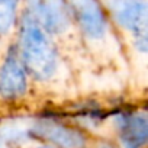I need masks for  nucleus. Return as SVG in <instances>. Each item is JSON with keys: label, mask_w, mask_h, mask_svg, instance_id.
<instances>
[{"label": "nucleus", "mask_w": 148, "mask_h": 148, "mask_svg": "<svg viewBox=\"0 0 148 148\" xmlns=\"http://www.w3.org/2000/svg\"><path fill=\"white\" fill-rule=\"evenodd\" d=\"M21 58L34 77L47 80L54 76L58 58L47 32L31 16L25 15L21 25Z\"/></svg>", "instance_id": "1"}, {"label": "nucleus", "mask_w": 148, "mask_h": 148, "mask_svg": "<svg viewBox=\"0 0 148 148\" xmlns=\"http://www.w3.org/2000/svg\"><path fill=\"white\" fill-rule=\"evenodd\" d=\"M113 12L116 21L136 41V47L145 51L148 6L145 0H113Z\"/></svg>", "instance_id": "2"}, {"label": "nucleus", "mask_w": 148, "mask_h": 148, "mask_svg": "<svg viewBox=\"0 0 148 148\" xmlns=\"http://www.w3.org/2000/svg\"><path fill=\"white\" fill-rule=\"evenodd\" d=\"M31 16L49 34H61L70 25V12L64 0H26Z\"/></svg>", "instance_id": "3"}, {"label": "nucleus", "mask_w": 148, "mask_h": 148, "mask_svg": "<svg viewBox=\"0 0 148 148\" xmlns=\"http://www.w3.org/2000/svg\"><path fill=\"white\" fill-rule=\"evenodd\" d=\"M32 134L61 148H83L86 144L84 135L54 119H39L32 126Z\"/></svg>", "instance_id": "4"}, {"label": "nucleus", "mask_w": 148, "mask_h": 148, "mask_svg": "<svg viewBox=\"0 0 148 148\" xmlns=\"http://www.w3.org/2000/svg\"><path fill=\"white\" fill-rule=\"evenodd\" d=\"M28 87L26 71L16 49H10L0 68V95L5 99H18L25 95Z\"/></svg>", "instance_id": "5"}, {"label": "nucleus", "mask_w": 148, "mask_h": 148, "mask_svg": "<svg viewBox=\"0 0 148 148\" xmlns=\"http://www.w3.org/2000/svg\"><path fill=\"white\" fill-rule=\"evenodd\" d=\"M67 5L89 38L99 39L105 35L106 18L97 0H67Z\"/></svg>", "instance_id": "6"}, {"label": "nucleus", "mask_w": 148, "mask_h": 148, "mask_svg": "<svg viewBox=\"0 0 148 148\" xmlns=\"http://www.w3.org/2000/svg\"><path fill=\"white\" fill-rule=\"evenodd\" d=\"M118 129L123 148H144L148 136V123L144 115H121L118 118Z\"/></svg>", "instance_id": "7"}, {"label": "nucleus", "mask_w": 148, "mask_h": 148, "mask_svg": "<svg viewBox=\"0 0 148 148\" xmlns=\"http://www.w3.org/2000/svg\"><path fill=\"white\" fill-rule=\"evenodd\" d=\"M19 0H0V35L8 34L15 21Z\"/></svg>", "instance_id": "8"}, {"label": "nucleus", "mask_w": 148, "mask_h": 148, "mask_svg": "<svg viewBox=\"0 0 148 148\" xmlns=\"http://www.w3.org/2000/svg\"><path fill=\"white\" fill-rule=\"evenodd\" d=\"M39 148H52V147H39Z\"/></svg>", "instance_id": "9"}]
</instances>
